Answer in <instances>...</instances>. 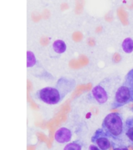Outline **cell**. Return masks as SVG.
I'll use <instances>...</instances> for the list:
<instances>
[{"label": "cell", "mask_w": 133, "mask_h": 150, "mask_svg": "<svg viewBox=\"0 0 133 150\" xmlns=\"http://www.w3.org/2000/svg\"><path fill=\"white\" fill-rule=\"evenodd\" d=\"M77 82L74 79L62 77L53 87H45L36 92L35 96L39 100L49 105H56L75 89Z\"/></svg>", "instance_id": "cell-1"}, {"label": "cell", "mask_w": 133, "mask_h": 150, "mask_svg": "<svg viewBox=\"0 0 133 150\" xmlns=\"http://www.w3.org/2000/svg\"><path fill=\"white\" fill-rule=\"evenodd\" d=\"M133 102V69L129 70L115 93L111 108L117 109Z\"/></svg>", "instance_id": "cell-2"}, {"label": "cell", "mask_w": 133, "mask_h": 150, "mask_svg": "<svg viewBox=\"0 0 133 150\" xmlns=\"http://www.w3.org/2000/svg\"><path fill=\"white\" fill-rule=\"evenodd\" d=\"M101 128L108 137L115 140L121 138L124 130L123 118L118 112H111L103 120Z\"/></svg>", "instance_id": "cell-3"}, {"label": "cell", "mask_w": 133, "mask_h": 150, "mask_svg": "<svg viewBox=\"0 0 133 150\" xmlns=\"http://www.w3.org/2000/svg\"><path fill=\"white\" fill-rule=\"evenodd\" d=\"M120 80L118 76H110L94 87L91 90V94L98 104H103L107 102L109 89L114 83L119 82Z\"/></svg>", "instance_id": "cell-4"}, {"label": "cell", "mask_w": 133, "mask_h": 150, "mask_svg": "<svg viewBox=\"0 0 133 150\" xmlns=\"http://www.w3.org/2000/svg\"><path fill=\"white\" fill-rule=\"evenodd\" d=\"M91 141L101 150H108L111 146L108 137L102 128L98 129L95 132L93 136L91 137Z\"/></svg>", "instance_id": "cell-5"}, {"label": "cell", "mask_w": 133, "mask_h": 150, "mask_svg": "<svg viewBox=\"0 0 133 150\" xmlns=\"http://www.w3.org/2000/svg\"><path fill=\"white\" fill-rule=\"evenodd\" d=\"M72 134L70 130L65 128L61 127L56 131L54 139L57 142L61 144L67 143L72 139Z\"/></svg>", "instance_id": "cell-6"}, {"label": "cell", "mask_w": 133, "mask_h": 150, "mask_svg": "<svg viewBox=\"0 0 133 150\" xmlns=\"http://www.w3.org/2000/svg\"><path fill=\"white\" fill-rule=\"evenodd\" d=\"M124 129L126 137L133 143V118L126 120Z\"/></svg>", "instance_id": "cell-7"}, {"label": "cell", "mask_w": 133, "mask_h": 150, "mask_svg": "<svg viewBox=\"0 0 133 150\" xmlns=\"http://www.w3.org/2000/svg\"><path fill=\"white\" fill-rule=\"evenodd\" d=\"M53 48L57 53L62 54L66 51L67 45L63 40H57L53 43Z\"/></svg>", "instance_id": "cell-8"}, {"label": "cell", "mask_w": 133, "mask_h": 150, "mask_svg": "<svg viewBox=\"0 0 133 150\" xmlns=\"http://www.w3.org/2000/svg\"><path fill=\"white\" fill-rule=\"evenodd\" d=\"M123 51L127 54H130L133 52V40L131 38H126L122 43Z\"/></svg>", "instance_id": "cell-9"}, {"label": "cell", "mask_w": 133, "mask_h": 150, "mask_svg": "<svg viewBox=\"0 0 133 150\" xmlns=\"http://www.w3.org/2000/svg\"><path fill=\"white\" fill-rule=\"evenodd\" d=\"M37 61L35 55L32 52H27V68L32 67L37 64Z\"/></svg>", "instance_id": "cell-10"}, {"label": "cell", "mask_w": 133, "mask_h": 150, "mask_svg": "<svg viewBox=\"0 0 133 150\" xmlns=\"http://www.w3.org/2000/svg\"><path fill=\"white\" fill-rule=\"evenodd\" d=\"M82 144L79 141H73L65 145L63 150H82Z\"/></svg>", "instance_id": "cell-11"}, {"label": "cell", "mask_w": 133, "mask_h": 150, "mask_svg": "<svg viewBox=\"0 0 133 150\" xmlns=\"http://www.w3.org/2000/svg\"><path fill=\"white\" fill-rule=\"evenodd\" d=\"M89 150H101L97 145L95 144H91L89 146Z\"/></svg>", "instance_id": "cell-12"}, {"label": "cell", "mask_w": 133, "mask_h": 150, "mask_svg": "<svg viewBox=\"0 0 133 150\" xmlns=\"http://www.w3.org/2000/svg\"><path fill=\"white\" fill-rule=\"evenodd\" d=\"M113 150H129L127 148H115Z\"/></svg>", "instance_id": "cell-13"}]
</instances>
